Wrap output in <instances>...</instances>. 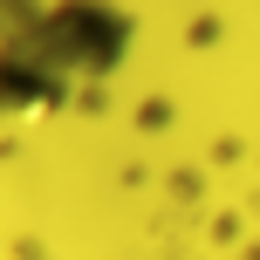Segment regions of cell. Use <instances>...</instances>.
<instances>
[{"instance_id": "cell-1", "label": "cell", "mask_w": 260, "mask_h": 260, "mask_svg": "<svg viewBox=\"0 0 260 260\" xmlns=\"http://www.w3.org/2000/svg\"><path fill=\"white\" fill-rule=\"evenodd\" d=\"M130 48V14L110 0H55L27 14V27L0 35V110L48 117L69 103L76 82H103Z\"/></svg>"}]
</instances>
